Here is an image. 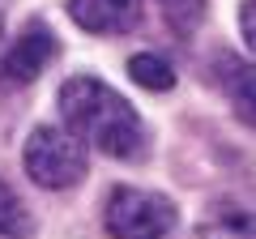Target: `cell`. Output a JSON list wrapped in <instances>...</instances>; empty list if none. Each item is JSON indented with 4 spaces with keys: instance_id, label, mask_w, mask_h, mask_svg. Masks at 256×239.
I'll return each mask as SVG.
<instances>
[{
    "instance_id": "9c48e42d",
    "label": "cell",
    "mask_w": 256,
    "mask_h": 239,
    "mask_svg": "<svg viewBox=\"0 0 256 239\" xmlns=\"http://www.w3.org/2000/svg\"><path fill=\"white\" fill-rule=\"evenodd\" d=\"M128 77H132L137 86H146V90H158V94L175 86V68L166 64L162 56H154V52L132 56V60H128Z\"/></svg>"
},
{
    "instance_id": "5b68a950",
    "label": "cell",
    "mask_w": 256,
    "mask_h": 239,
    "mask_svg": "<svg viewBox=\"0 0 256 239\" xmlns=\"http://www.w3.org/2000/svg\"><path fill=\"white\" fill-rule=\"evenodd\" d=\"M68 18L90 34H128L141 26V0H68Z\"/></svg>"
},
{
    "instance_id": "277c9868",
    "label": "cell",
    "mask_w": 256,
    "mask_h": 239,
    "mask_svg": "<svg viewBox=\"0 0 256 239\" xmlns=\"http://www.w3.org/2000/svg\"><path fill=\"white\" fill-rule=\"evenodd\" d=\"M56 52H60V43H56L52 26L47 22H26V30L0 52V77L9 86H26L56 60Z\"/></svg>"
},
{
    "instance_id": "8992f818",
    "label": "cell",
    "mask_w": 256,
    "mask_h": 239,
    "mask_svg": "<svg viewBox=\"0 0 256 239\" xmlns=\"http://www.w3.org/2000/svg\"><path fill=\"white\" fill-rule=\"evenodd\" d=\"M214 82L226 94L230 111L244 120L248 128H256V64L222 52V56H214Z\"/></svg>"
},
{
    "instance_id": "ba28073f",
    "label": "cell",
    "mask_w": 256,
    "mask_h": 239,
    "mask_svg": "<svg viewBox=\"0 0 256 239\" xmlns=\"http://www.w3.org/2000/svg\"><path fill=\"white\" fill-rule=\"evenodd\" d=\"M34 235V218H30L26 201L13 192V184L0 180V239H26Z\"/></svg>"
},
{
    "instance_id": "30bf717a",
    "label": "cell",
    "mask_w": 256,
    "mask_h": 239,
    "mask_svg": "<svg viewBox=\"0 0 256 239\" xmlns=\"http://www.w3.org/2000/svg\"><path fill=\"white\" fill-rule=\"evenodd\" d=\"M158 4H162L166 22H171L180 34H192V30L201 26V18H205V0H158Z\"/></svg>"
},
{
    "instance_id": "6da1fadb",
    "label": "cell",
    "mask_w": 256,
    "mask_h": 239,
    "mask_svg": "<svg viewBox=\"0 0 256 239\" xmlns=\"http://www.w3.org/2000/svg\"><path fill=\"white\" fill-rule=\"evenodd\" d=\"M60 116L82 146H94L107 158L141 162L150 154V132L141 116L98 77H68L60 86Z\"/></svg>"
},
{
    "instance_id": "7a4b0ae2",
    "label": "cell",
    "mask_w": 256,
    "mask_h": 239,
    "mask_svg": "<svg viewBox=\"0 0 256 239\" xmlns=\"http://www.w3.org/2000/svg\"><path fill=\"white\" fill-rule=\"evenodd\" d=\"M22 162H26L30 180L38 188H52V192L77 188L86 180V146L68 128H56V124H38L26 137Z\"/></svg>"
},
{
    "instance_id": "3957f363",
    "label": "cell",
    "mask_w": 256,
    "mask_h": 239,
    "mask_svg": "<svg viewBox=\"0 0 256 239\" xmlns=\"http://www.w3.org/2000/svg\"><path fill=\"white\" fill-rule=\"evenodd\" d=\"M175 222H180V210L162 192L132 184L111 188L107 205H102V226L111 239H162Z\"/></svg>"
},
{
    "instance_id": "8fae6325",
    "label": "cell",
    "mask_w": 256,
    "mask_h": 239,
    "mask_svg": "<svg viewBox=\"0 0 256 239\" xmlns=\"http://www.w3.org/2000/svg\"><path fill=\"white\" fill-rule=\"evenodd\" d=\"M239 30H244V43L256 52V0H248L239 9Z\"/></svg>"
},
{
    "instance_id": "7c38bea8",
    "label": "cell",
    "mask_w": 256,
    "mask_h": 239,
    "mask_svg": "<svg viewBox=\"0 0 256 239\" xmlns=\"http://www.w3.org/2000/svg\"><path fill=\"white\" fill-rule=\"evenodd\" d=\"M0 43H4V4H0Z\"/></svg>"
},
{
    "instance_id": "52a82bcc",
    "label": "cell",
    "mask_w": 256,
    "mask_h": 239,
    "mask_svg": "<svg viewBox=\"0 0 256 239\" xmlns=\"http://www.w3.org/2000/svg\"><path fill=\"white\" fill-rule=\"evenodd\" d=\"M196 239H256V214L239 205H214L196 226Z\"/></svg>"
}]
</instances>
